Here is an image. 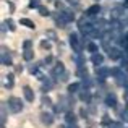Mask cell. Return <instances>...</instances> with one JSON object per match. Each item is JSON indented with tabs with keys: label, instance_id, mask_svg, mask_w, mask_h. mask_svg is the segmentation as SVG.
Returning <instances> with one entry per match:
<instances>
[{
	"label": "cell",
	"instance_id": "obj_1",
	"mask_svg": "<svg viewBox=\"0 0 128 128\" xmlns=\"http://www.w3.org/2000/svg\"><path fill=\"white\" fill-rule=\"evenodd\" d=\"M110 73H112V75L117 78L118 84H122V86H128V75H126L125 72H123L122 68H114Z\"/></svg>",
	"mask_w": 128,
	"mask_h": 128
},
{
	"label": "cell",
	"instance_id": "obj_2",
	"mask_svg": "<svg viewBox=\"0 0 128 128\" xmlns=\"http://www.w3.org/2000/svg\"><path fill=\"white\" fill-rule=\"evenodd\" d=\"M8 106H10V110L12 112H21L23 110V100L20 97H10L8 99Z\"/></svg>",
	"mask_w": 128,
	"mask_h": 128
},
{
	"label": "cell",
	"instance_id": "obj_3",
	"mask_svg": "<svg viewBox=\"0 0 128 128\" xmlns=\"http://www.w3.org/2000/svg\"><path fill=\"white\" fill-rule=\"evenodd\" d=\"M41 122L44 123V125H52V122H54V117H52V114L42 112V114H41Z\"/></svg>",
	"mask_w": 128,
	"mask_h": 128
},
{
	"label": "cell",
	"instance_id": "obj_4",
	"mask_svg": "<svg viewBox=\"0 0 128 128\" xmlns=\"http://www.w3.org/2000/svg\"><path fill=\"white\" fill-rule=\"evenodd\" d=\"M23 92H24V97H26V100H28V102H32V100H34V92H32V89L29 86H24V88H23Z\"/></svg>",
	"mask_w": 128,
	"mask_h": 128
},
{
	"label": "cell",
	"instance_id": "obj_5",
	"mask_svg": "<svg viewBox=\"0 0 128 128\" xmlns=\"http://www.w3.org/2000/svg\"><path fill=\"white\" fill-rule=\"evenodd\" d=\"M63 72H65V66H63V63H62V62H58V63L55 65V68H54L52 75H54V76H60Z\"/></svg>",
	"mask_w": 128,
	"mask_h": 128
},
{
	"label": "cell",
	"instance_id": "obj_6",
	"mask_svg": "<svg viewBox=\"0 0 128 128\" xmlns=\"http://www.w3.org/2000/svg\"><path fill=\"white\" fill-rule=\"evenodd\" d=\"M106 104H107L109 107H114V106H115V104H117V97H115V94L110 92L109 96L106 97Z\"/></svg>",
	"mask_w": 128,
	"mask_h": 128
},
{
	"label": "cell",
	"instance_id": "obj_7",
	"mask_svg": "<svg viewBox=\"0 0 128 128\" xmlns=\"http://www.w3.org/2000/svg\"><path fill=\"white\" fill-rule=\"evenodd\" d=\"M2 63H3V65H10V63H12V57H10V55H6V49H5V47H3V49H2Z\"/></svg>",
	"mask_w": 128,
	"mask_h": 128
},
{
	"label": "cell",
	"instance_id": "obj_8",
	"mask_svg": "<svg viewBox=\"0 0 128 128\" xmlns=\"http://www.w3.org/2000/svg\"><path fill=\"white\" fill-rule=\"evenodd\" d=\"M99 12H100V6H99V5H92L91 8H88L86 15H88V16H92V15H96V13H99Z\"/></svg>",
	"mask_w": 128,
	"mask_h": 128
},
{
	"label": "cell",
	"instance_id": "obj_9",
	"mask_svg": "<svg viewBox=\"0 0 128 128\" xmlns=\"http://www.w3.org/2000/svg\"><path fill=\"white\" fill-rule=\"evenodd\" d=\"M109 57H110L112 60L120 58V50H118V49H110V50H109Z\"/></svg>",
	"mask_w": 128,
	"mask_h": 128
},
{
	"label": "cell",
	"instance_id": "obj_10",
	"mask_svg": "<svg viewBox=\"0 0 128 128\" xmlns=\"http://www.w3.org/2000/svg\"><path fill=\"white\" fill-rule=\"evenodd\" d=\"M102 60H104V57L100 55V54H94V55H92V63H94V65H100Z\"/></svg>",
	"mask_w": 128,
	"mask_h": 128
},
{
	"label": "cell",
	"instance_id": "obj_11",
	"mask_svg": "<svg viewBox=\"0 0 128 128\" xmlns=\"http://www.w3.org/2000/svg\"><path fill=\"white\" fill-rule=\"evenodd\" d=\"M70 42H72V46L75 47L76 50H80V46H78V36H76V34H72V36H70Z\"/></svg>",
	"mask_w": 128,
	"mask_h": 128
},
{
	"label": "cell",
	"instance_id": "obj_12",
	"mask_svg": "<svg viewBox=\"0 0 128 128\" xmlns=\"http://www.w3.org/2000/svg\"><path fill=\"white\" fill-rule=\"evenodd\" d=\"M80 99L84 100V102H89V100H91V92H88V91H83V92L80 94Z\"/></svg>",
	"mask_w": 128,
	"mask_h": 128
},
{
	"label": "cell",
	"instance_id": "obj_13",
	"mask_svg": "<svg viewBox=\"0 0 128 128\" xmlns=\"http://www.w3.org/2000/svg\"><path fill=\"white\" fill-rule=\"evenodd\" d=\"M109 73H110V72H109L107 68H104V66H99V68H97V75H100L99 78H104V76H107Z\"/></svg>",
	"mask_w": 128,
	"mask_h": 128
},
{
	"label": "cell",
	"instance_id": "obj_14",
	"mask_svg": "<svg viewBox=\"0 0 128 128\" xmlns=\"http://www.w3.org/2000/svg\"><path fill=\"white\" fill-rule=\"evenodd\" d=\"M66 122H68V123H72V125H73V123L76 122V115H75L73 112H66Z\"/></svg>",
	"mask_w": 128,
	"mask_h": 128
},
{
	"label": "cell",
	"instance_id": "obj_15",
	"mask_svg": "<svg viewBox=\"0 0 128 128\" xmlns=\"http://www.w3.org/2000/svg\"><path fill=\"white\" fill-rule=\"evenodd\" d=\"M21 24L28 26V28H31V29H34V28H36V26H34V23H32L31 20H26V18H23V20H21Z\"/></svg>",
	"mask_w": 128,
	"mask_h": 128
},
{
	"label": "cell",
	"instance_id": "obj_16",
	"mask_svg": "<svg viewBox=\"0 0 128 128\" xmlns=\"http://www.w3.org/2000/svg\"><path fill=\"white\" fill-rule=\"evenodd\" d=\"M78 88H80L78 83H73V84H70V86H68V92H70V94L76 92V91H78Z\"/></svg>",
	"mask_w": 128,
	"mask_h": 128
},
{
	"label": "cell",
	"instance_id": "obj_17",
	"mask_svg": "<svg viewBox=\"0 0 128 128\" xmlns=\"http://www.w3.org/2000/svg\"><path fill=\"white\" fill-rule=\"evenodd\" d=\"M88 50H89V52H96V50H97V46L94 42H89V44H88Z\"/></svg>",
	"mask_w": 128,
	"mask_h": 128
},
{
	"label": "cell",
	"instance_id": "obj_18",
	"mask_svg": "<svg viewBox=\"0 0 128 128\" xmlns=\"http://www.w3.org/2000/svg\"><path fill=\"white\" fill-rule=\"evenodd\" d=\"M42 104H44V106H47V107L52 106V100H50V97H46V96H44V97H42Z\"/></svg>",
	"mask_w": 128,
	"mask_h": 128
},
{
	"label": "cell",
	"instance_id": "obj_19",
	"mask_svg": "<svg viewBox=\"0 0 128 128\" xmlns=\"http://www.w3.org/2000/svg\"><path fill=\"white\" fill-rule=\"evenodd\" d=\"M6 80H8V81H6V88H13V75H8Z\"/></svg>",
	"mask_w": 128,
	"mask_h": 128
},
{
	"label": "cell",
	"instance_id": "obj_20",
	"mask_svg": "<svg viewBox=\"0 0 128 128\" xmlns=\"http://www.w3.org/2000/svg\"><path fill=\"white\" fill-rule=\"evenodd\" d=\"M39 13H41L42 16H47L49 15V10H47L46 6H39Z\"/></svg>",
	"mask_w": 128,
	"mask_h": 128
},
{
	"label": "cell",
	"instance_id": "obj_21",
	"mask_svg": "<svg viewBox=\"0 0 128 128\" xmlns=\"http://www.w3.org/2000/svg\"><path fill=\"white\" fill-rule=\"evenodd\" d=\"M29 6H31V8H39V0H31V3H29Z\"/></svg>",
	"mask_w": 128,
	"mask_h": 128
},
{
	"label": "cell",
	"instance_id": "obj_22",
	"mask_svg": "<svg viewBox=\"0 0 128 128\" xmlns=\"http://www.w3.org/2000/svg\"><path fill=\"white\" fill-rule=\"evenodd\" d=\"M24 58H26V60H31V58H32V52H31L29 49H26V52H24Z\"/></svg>",
	"mask_w": 128,
	"mask_h": 128
},
{
	"label": "cell",
	"instance_id": "obj_23",
	"mask_svg": "<svg viewBox=\"0 0 128 128\" xmlns=\"http://www.w3.org/2000/svg\"><path fill=\"white\" fill-rule=\"evenodd\" d=\"M41 47H42V49H47V50H49V49H50V44L46 42V41H42V42H41Z\"/></svg>",
	"mask_w": 128,
	"mask_h": 128
},
{
	"label": "cell",
	"instance_id": "obj_24",
	"mask_svg": "<svg viewBox=\"0 0 128 128\" xmlns=\"http://www.w3.org/2000/svg\"><path fill=\"white\" fill-rule=\"evenodd\" d=\"M6 24L10 26V29H12V31H13V29H15V23H13L12 20H8V21H6Z\"/></svg>",
	"mask_w": 128,
	"mask_h": 128
},
{
	"label": "cell",
	"instance_id": "obj_25",
	"mask_svg": "<svg viewBox=\"0 0 128 128\" xmlns=\"http://www.w3.org/2000/svg\"><path fill=\"white\" fill-rule=\"evenodd\" d=\"M29 72H31V73H36V72H38V65H31V66H29Z\"/></svg>",
	"mask_w": 128,
	"mask_h": 128
},
{
	"label": "cell",
	"instance_id": "obj_26",
	"mask_svg": "<svg viewBox=\"0 0 128 128\" xmlns=\"http://www.w3.org/2000/svg\"><path fill=\"white\" fill-rule=\"evenodd\" d=\"M110 128H123L122 123H110Z\"/></svg>",
	"mask_w": 128,
	"mask_h": 128
},
{
	"label": "cell",
	"instance_id": "obj_27",
	"mask_svg": "<svg viewBox=\"0 0 128 128\" xmlns=\"http://www.w3.org/2000/svg\"><path fill=\"white\" fill-rule=\"evenodd\" d=\"M31 47V41H24V49H29Z\"/></svg>",
	"mask_w": 128,
	"mask_h": 128
},
{
	"label": "cell",
	"instance_id": "obj_28",
	"mask_svg": "<svg viewBox=\"0 0 128 128\" xmlns=\"http://www.w3.org/2000/svg\"><path fill=\"white\" fill-rule=\"evenodd\" d=\"M44 62H46V63H50V62H52V57H50V55L46 57V60H44Z\"/></svg>",
	"mask_w": 128,
	"mask_h": 128
},
{
	"label": "cell",
	"instance_id": "obj_29",
	"mask_svg": "<svg viewBox=\"0 0 128 128\" xmlns=\"http://www.w3.org/2000/svg\"><path fill=\"white\" fill-rule=\"evenodd\" d=\"M81 117H88V114H86V110H84V109L81 110Z\"/></svg>",
	"mask_w": 128,
	"mask_h": 128
},
{
	"label": "cell",
	"instance_id": "obj_30",
	"mask_svg": "<svg viewBox=\"0 0 128 128\" xmlns=\"http://www.w3.org/2000/svg\"><path fill=\"white\" fill-rule=\"evenodd\" d=\"M123 117H126L125 120H128V110H126V112H123Z\"/></svg>",
	"mask_w": 128,
	"mask_h": 128
},
{
	"label": "cell",
	"instance_id": "obj_31",
	"mask_svg": "<svg viewBox=\"0 0 128 128\" xmlns=\"http://www.w3.org/2000/svg\"><path fill=\"white\" fill-rule=\"evenodd\" d=\"M76 2H78V0H70V3H76Z\"/></svg>",
	"mask_w": 128,
	"mask_h": 128
},
{
	"label": "cell",
	"instance_id": "obj_32",
	"mask_svg": "<svg viewBox=\"0 0 128 128\" xmlns=\"http://www.w3.org/2000/svg\"><path fill=\"white\" fill-rule=\"evenodd\" d=\"M125 38H126V41H128V32H126V34H125Z\"/></svg>",
	"mask_w": 128,
	"mask_h": 128
},
{
	"label": "cell",
	"instance_id": "obj_33",
	"mask_svg": "<svg viewBox=\"0 0 128 128\" xmlns=\"http://www.w3.org/2000/svg\"><path fill=\"white\" fill-rule=\"evenodd\" d=\"M125 5H126V6H128V0H126V2H125Z\"/></svg>",
	"mask_w": 128,
	"mask_h": 128
},
{
	"label": "cell",
	"instance_id": "obj_34",
	"mask_svg": "<svg viewBox=\"0 0 128 128\" xmlns=\"http://www.w3.org/2000/svg\"><path fill=\"white\" fill-rule=\"evenodd\" d=\"M72 128H76V126H72Z\"/></svg>",
	"mask_w": 128,
	"mask_h": 128
}]
</instances>
